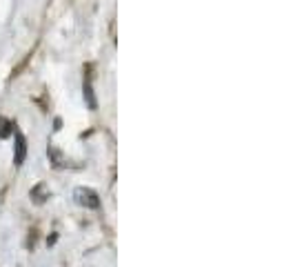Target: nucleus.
<instances>
[{
    "label": "nucleus",
    "mask_w": 295,
    "mask_h": 267,
    "mask_svg": "<svg viewBox=\"0 0 295 267\" xmlns=\"http://www.w3.org/2000/svg\"><path fill=\"white\" fill-rule=\"evenodd\" d=\"M84 96H87V105L89 107H96V96H93V92H91V83L89 80H84Z\"/></svg>",
    "instance_id": "nucleus-3"
},
{
    "label": "nucleus",
    "mask_w": 295,
    "mask_h": 267,
    "mask_svg": "<svg viewBox=\"0 0 295 267\" xmlns=\"http://www.w3.org/2000/svg\"><path fill=\"white\" fill-rule=\"evenodd\" d=\"M11 130H13V125L9 121H4V118H0V138H7V136H11Z\"/></svg>",
    "instance_id": "nucleus-4"
},
{
    "label": "nucleus",
    "mask_w": 295,
    "mask_h": 267,
    "mask_svg": "<svg viewBox=\"0 0 295 267\" xmlns=\"http://www.w3.org/2000/svg\"><path fill=\"white\" fill-rule=\"evenodd\" d=\"M74 198H75V203L78 205H84V207H89V209H98L100 207L98 194L93 192V189H89V187H78L74 192Z\"/></svg>",
    "instance_id": "nucleus-1"
},
{
    "label": "nucleus",
    "mask_w": 295,
    "mask_h": 267,
    "mask_svg": "<svg viewBox=\"0 0 295 267\" xmlns=\"http://www.w3.org/2000/svg\"><path fill=\"white\" fill-rule=\"evenodd\" d=\"M25 156H27V142L22 138V134H16V156H13V163L20 167L25 163Z\"/></svg>",
    "instance_id": "nucleus-2"
}]
</instances>
